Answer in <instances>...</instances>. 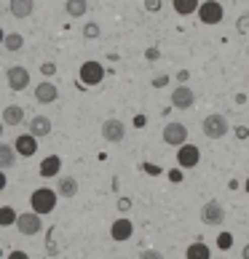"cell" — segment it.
Returning a JSON list of instances; mask_svg holds the SVG:
<instances>
[{"label": "cell", "mask_w": 249, "mask_h": 259, "mask_svg": "<svg viewBox=\"0 0 249 259\" xmlns=\"http://www.w3.org/2000/svg\"><path fill=\"white\" fill-rule=\"evenodd\" d=\"M51 128H54V123H51V118H46V115H35V118L30 120V134L32 137H49L51 134Z\"/></svg>", "instance_id": "16"}, {"label": "cell", "mask_w": 249, "mask_h": 259, "mask_svg": "<svg viewBox=\"0 0 249 259\" xmlns=\"http://www.w3.org/2000/svg\"><path fill=\"white\" fill-rule=\"evenodd\" d=\"M231 246H233V235H231V233H220L217 248H223V251H225V248H231Z\"/></svg>", "instance_id": "27"}, {"label": "cell", "mask_w": 249, "mask_h": 259, "mask_svg": "<svg viewBox=\"0 0 249 259\" xmlns=\"http://www.w3.org/2000/svg\"><path fill=\"white\" fill-rule=\"evenodd\" d=\"M56 198H59V193H54L51 187H38L35 193L30 195V208L35 211V214H51V211L56 208Z\"/></svg>", "instance_id": "1"}, {"label": "cell", "mask_w": 249, "mask_h": 259, "mask_svg": "<svg viewBox=\"0 0 249 259\" xmlns=\"http://www.w3.org/2000/svg\"><path fill=\"white\" fill-rule=\"evenodd\" d=\"M3 46H6V51H19L24 46V37L19 35V32H8L6 37H3Z\"/></svg>", "instance_id": "24"}, {"label": "cell", "mask_w": 249, "mask_h": 259, "mask_svg": "<svg viewBox=\"0 0 249 259\" xmlns=\"http://www.w3.org/2000/svg\"><path fill=\"white\" fill-rule=\"evenodd\" d=\"M145 8H148V11H153V14L161 11V0H145Z\"/></svg>", "instance_id": "29"}, {"label": "cell", "mask_w": 249, "mask_h": 259, "mask_svg": "<svg viewBox=\"0 0 249 259\" xmlns=\"http://www.w3.org/2000/svg\"><path fill=\"white\" fill-rule=\"evenodd\" d=\"M6 259H30V254H27V251H11Z\"/></svg>", "instance_id": "32"}, {"label": "cell", "mask_w": 249, "mask_h": 259, "mask_svg": "<svg viewBox=\"0 0 249 259\" xmlns=\"http://www.w3.org/2000/svg\"><path fill=\"white\" fill-rule=\"evenodd\" d=\"M129 208H131V200L129 198H121L118 200V211H129Z\"/></svg>", "instance_id": "33"}, {"label": "cell", "mask_w": 249, "mask_h": 259, "mask_svg": "<svg viewBox=\"0 0 249 259\" xmlns=\"http://www.w3.org/2000/svg\"><path fill=\"white\" fill-rule=\"evenodd\" d=\"M59 168H62V158L49 155V158H43L41 166H38V174H41L43 179H51V177H59Z\"/></svg>", "instance_id": "15"}, {"label": "cell", "mask_w": 249, "mask_h": 259, "mask_svg": "<svg viewBox=\"0 0 249 259\" xmlns=\"http://www.w3.org/2000/svg\"><path fill=\"white\" fill-rule=\"evenodd\" d=\"M6 185H8V179H6L3 171H0V190H6Z\"/></svg>", "instance_id": "38"}, {"label": "cell", "mask_w": 249, "mask_h": 259, "mask_svg": "<svg viewBox=\"0 0 249 259\" xmlns=\"http://www.w3.org/2000/svg\"><path fill=\"white\" fill-rule=\"evenodd\" d=\"M99 24L97 22H89V24H86L83 27V37H89V40H97V37H99Z\"/></svg>", "instance_id": "26"}, {"label": "cell", "mask_w": 249, "mask_h": 259, "mask_svg": "<svg viewBox=\"0 0 249 259\" xmlns=\"http://www.w3.org/2000/svg\"><path fill=\"white\" fill-rule=\"evenodd\" d=\"M139 259H164V254L156 251V248H148V251H142V254H139Z\"/></svg>", "instance_id": "28"}, {"label": "cell", "mask_w": 249, "mask_h": 259, "mask_svg": "<svg viewBox=\"0 0 249 259\" xmlns=\"http://www.w3.org/2000/svg\"><path fill=\"white\" fill-rule=\"evenodd\" d=\"M14 155H16V150L11 145H0V168H11L14 166Z\"/></svg>", "instance_id": "23"}, {"label": "cell", "mask_w": 249, "mask_h": 259, "mask_svg": "<svg viewBox=\"0 0 249 259\" xmlns=\"http://www.w3.org/2000/svg\"><path fill=\"white\" fill-rule=\"evenodd\" d=\"M56 193H59L62 198H75L78 195V179L75 177H59V182H56Z\"/></svg>", "instance_id": "17"}, {"label": "cell", "mask_w": 249, "mask_h": 259, "mask_svg": "<svg viewBox=\"0 0 249 259\" xmlns=\"http://www.w3.org/2000/svg\"><path fill=\"white\" fill-rule=\"evenodd\" d=\"M201 222L209 225V227H220L225 222V208L220 200H206L204 208H201Z\"/></svg>", "instance_id": "3"}, {"label": "cell", "mask_w": 249, "mask_h": 259, "mask_svg": "<svg viewBox=\"0 0 249 259\" xmlns=\"http://www.w3.org/2000/svg\"><path fill=\"white\" fill-rule=\"evenodd\" d=\"M6 80H8V89L11 91H24L30 85V72H27V67L14 64L6 70Z\"/></svg>", "instance_id": "6"}, {"label": "cell", "mask_w": 249, "mask_h": 259, "mask_svg": "<svg viewBox=\"0 0 249 259\" xmlns=\"http://www.w3.org/2000/svg\"><path fill=\"white\" fill-rule=\"evenodd\" d=\"M3 123L6 126H19V123H24V110L19 107V104H8L3 110Z\"/></svg>", "instance_id": "19"}, {"label": "cell", "mask_w": 249, "mask_h": 259, "mask_svg": "<svg viewBox=\"0 0 249 259\" xmlns=\"http://www.w3.org/2000/svg\"><path fill=\"white\" fill-rule=\"evenodd\" d=\"M201 160V150L196 145H183L177 150V166L180 168H196Z\"/></svg>", "instance_id": "10"}, {"label": "cell", "mask_w": 249, "mask_h": 259, "mask_svg": "<svg viewBox=\"0 0 249 259\" xmlns=\"http://www.w3.org/2000/svg\"><path fill=\"white\" fill-rule=\"evenodd\" d=\"M241 256H244V259H249V243L244 246V251H241Z\"/></svg>", "instance_id": "39"}, {"label": "cell", "mask_w": 249, "mask_h": 259, "mask_svg": "<svg viewBox=\"0 0 249 259\" xmlns=\"http://www.w3.org/2000/svg\"><path fill=\"white\" fill-rule=\"evenodd\" d=\"M14 150H16V155H22V158H32L38 152V137H32V134H19L14 139Z\"/></svg>", "instance_id": "12"}, {"label": "cell", "mask_w": 249, "mask_h": 259, "mask_svg": "<svg viewBox=\"0 0 249 259\" xmlns=\"http://www.w3.org/2000/svg\"><path fill=\"white\" fill-rule=\"evenodd\" d=\"M169 179H171V182H183V171H180V168L169 171Z\"/></svg>", "instance_id": "34"}, {"label": "cell", "mask_w": 249, "mask_h": 259, "mask_svg": "<svg viewBox=\"0 0 249 259\" xmlns=\"http://www.w3.org/2000/svg\"><path fill=\"white\" fill-rule=\"evenodd\" d=\"M16 227L22 235H38L43 230V222H41V214H35V211H27V214H19L16 219Z\"/></svg>", "instance_id": "8"}, {"label": "cell", "mask_w": 249, "mask_h": 259, "mask_svg": "<svg viewBox=\"0 0 249 259\" xmlns=\"http://www.w3.org/2000/svg\"><path fill=\"white\" fill-rule=\"evenodd\" d=\"M223 16H225V11L217 0H206V3H201V8H198V19L204 24H220Z\"/></svg>", "instance_id": "7"}, {"label": "cell", "mask_w": 249, "mask_h": 259, "mask_svg": "<svg viewBox=\"0 0 249 259\" xmlns=\"http://www.w3.org/2000/svg\"><path fill=\"white\" fill-rule=\"evenodd\" d=\"M185 259H212V251H209V246H206V243L196 241V243H190V246H188Z\"/></svg>", "instance_id": "22"}, {"label": "cell", "mask_w": 249, "mask_h": 259, "mask_svg": "<svg viewBox=\"0 0 249 259\" xmlns=\"http://www.w3.org/2000/svg\"><path fill=\"white\" fill-rule=\"evenodd\" d=\"M56 97H59V89L51 80H41L35 85V102L38 104H54Z\"/></svg>", "instance_id": "13"}, {"label": "cell", "mask_w": 249, "mask_h": 259, "mask_svg": "<svg viewBox=\"0 0 249 259\" xmlns=\"http://www.w3.org/2000/svg\"><path fill=\"white\" fill-rule=\"evenodd\" d=\"M123 137H126V126H123L121 120L110 118L102 123V139L110 142V145H118V142H123Z\"/></svg>", "instance_id": "9"}, {"label": "cell", "mask_w": 249, "mask_h": 259, "mask_svg": "<svg viewBox=\"0 0 249 259\" xmlns=\"http://www.w3.org/2000/svg\"><path fill=\"white\" fill-rule=\"evenodd\" d=\"M236 134H238V137H241V139H246V137H249V131H246L244 126H241V128H236Z\"/></svg>", "instance_id": "37"}, {"label": "cell", "mask_w": 249, "mask_h": 259, "mask_svg": "<svg viewBox=\"0 0 249 259\" xmlns=\"http://www.w3.org/2000/svg\"><path fill=\"white\" fill-rule=\"evenodd\" d=\"M32 8H35L32 0H11V3H8V11H11L14 19H27L32 14Z\"/></svg>", "instance_id": "18"}, {"label": "cell", "mask_w": 249, "mask_h": 259, "mask_svg": "<svg viewBox=\"0 0 249 259\" xmlns=\"http://www.w3.org/2000/svg\"><path fill=\"white\" fill-rule=\"evenodd\" d=\"M78 75H81V83L83 85H99L104 80V67L99 62H83Z\"/></svg>", "instance_id": "5"}, {"label": "cell", "mask_w": 249, "mask_h": 259, "mask_svg": "<svg viewBox=\"0 0 249 259\" xmlns=\"http://www.w3.org/2000/svg\"><path fill=\"white\" fill-rule=\"evenodd\" d=\"M166 83H169V75H158V78L153 80V85H156V89H164Z\"/></svg>", "instance_id": "31"}, {"label": "cell", "mask_w": 249, "mask_h": 259, "mask_svg": "<svg viewBox=\"0 0 249 259\" xmlns=\"http://www.w3.org/2000/svg\"><path fill=\"white\" fill-rule=\"evenodd\" d=\"M161 137H164L166 145H171V147H177V150H180V147H183L185 142H188V128L183 126V123L171 120V123H166V126H164Z\"/></svg>", "instance_id": "4"}, {"label": "cell", "mask_w": 249, "mask_h": 259, "mask_svg": "<svg viewBox=\"0 0 249 259\" xmlns=\"http://www.w3.org/2000/svg\"><path fill=\"white\" fill-rule=\"evenodd\" d=\"M145 56L153 62V59H158V51H156V49H148V51H145Z\"/></svg>", "instance_id": "36"}, {"label": "cell", "mask_w": 249, "mask_h": 259, "mask_svg": "<svg viewBox=\"0 0 249 259\" xmlns=\"http://www.w3.org/2000/svg\"><path fill=\"white\" fill-rule=\"evenodd\" d=\"M134 126H137V128L145 126V115H137V118H134Z\"/></svg>", "instance_id": "35"}, {"label": "cell", "mask_w": 249, "mask_h": 259, "mask_svg": "<svg viewBox=\"0 0 249 259\" xmlns=\"http://www.w3.org/2000/svg\"><path fill=\"white\" fill-rule=\"evenodd\" d=\"M64 11H67V16L81 19V16L89 14V0H67V3H64Z\"/></svg>", "instance_id": "20"}, {"label": "cell", "mask_w": 249, "mask_h": 259, "mask_svg": "<svg viewBox=\"0 0 249 259\" xmlns=\"http://www.w3.org/2000/svg\"><path fill=\"white\" fill-rule=\"evenodd\" d=\"M171 8H174L180 16H190V14H198L201 3L198 0H171Z\"/></svg>", "instance_id": "21"}, {"label": "cell", "mask_w": 249, "mask_h": 259, "mask_svg": "<svg viewBox=\"0 0 249 259\" xmlns=\"http://www.w3.org/2000/svg\"><path fill=\"white\" fill-rule=\"evenodd\" d=\"M16 211L11 208V206H3V208H0V225H3V227H11V225H16Z\"/></svg>", "instance_id": "25"}, {"label": "cell", "mask_w": 249, "mask_h": 259, "mask_svg": "<svg viewBox=\"0 0 249 259\" xmlns=\"http://www.w3.org/2000/svg\"><path fill=\"white\" fill-rule=\"evenodd\" d=\"M244 190H246V193H249V177H246V187H244Z\"/></svg>", "instance_id": "40"}, {"label": "cell", "mask_w": 249, "mask_h": 259, "mask_svg": "<svg viewBox=\"0 0 249 259\" xmlns=\"http://www.w3.org/2000/svg\"><path fill=\"white\" fill-rule=\"evenodd\" d=\"M131 235H134V225H131V219L121 217V219H116V222H113V227H110V238H113L116 243L129 241Z\"/></svg>", "instance_id": "14"}, {"label": "cell", "mask_w": 249, "mask_h": 259, "mask_svg": "<svg viewBox=\"0 0 249 259\" xmlns=\"http://www.w3.org/2000/svg\"><path fill=\"white\" fill-rule=\"evenodd\" d=\"M41 72H43V75H54V72H56V64H54V62L41 64Z\"/></svg>", "instance_id": "30"}, {"label": "cell", "mask_w": 249, "mask_h": 259, "mask_svg": "<svg viewBox=\"0 0 249 259\" xmlns=\"http://www.w3.org/2000/svg\"><path fill=\"white\" fill-rule=\"evenodd\" d=\"M228 131H231V126H228L225 115L212 112V115H206V118H204V137L206 139H223Z\"/></svg>", "instance_id": "2"}, {"label": "cell", "mask_w": 249, "mask_h": 259, "mask_svg": "<svg viewBox=\"0 0 249 259\" xmlns=\"http://www.w3.org/2000/svg\"><path fill=\"white\" fill-rule=\"evenodd\" d=\"M193 102H196V94H193V89H188V85H177V89L171 91V107L190 110Z\"/></svg>", "instance_id": "11"}]
</instances>
